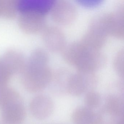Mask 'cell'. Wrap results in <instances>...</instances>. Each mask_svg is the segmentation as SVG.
Segmentation results:
<instances>
[{"label":"cell","instance_id":"1","mask_svg":"<svg viewBox=\"0 0 124 124\" xmlns=\"http://www.w3.org/2000/svg\"><path fill=\"white\" fill-rule=\"evenodd\" d=\"M48 54L43 49H35L26 62L21 71V80L24 88L31 93L39 92L51 82L53 74L48 66Z\"/></svg>","mask_w":124,"mask_h":124},{"label":"cell","instance_id":"2","mask_svg":"<svg viewBox=\"0 0 124 124\" xmlns=\"http://www.w3.org/2000/svg\"><path fill=\"white\" fill-rule=\"evenodd\" d=\"M62 53L64 61L78 71L94 72L103 68L107 63L103 53L90 48L80 41L66 45Z\"/></svg>","mask_w":124,"mask_h":124},{"label":"cell","instance_id":"3","mask_svg":"<svg viewBox=\"0 0 124 124\" xmlns=\"http://www.w3.org/2000/svg\"><path fill=\"white\" fill-rule=\"evenodd\" d=\"M0 109L5 124H21L26 117V110L21 96L8 87L0 95Z\"/></svg>","mask_w":124,"mask_h":124},{"label":"cell","instance_id":"4","mask_svg":"<svg viewBox=\"0 0 124 124\" xmlns=\"http://www.w3.org/2000/svg\"><path fill=\"white\" fill-rule=\"evenodd\" d=\"M22 66L19 56L10 51H6L0 58V95L8 87V84L13 75L20 72Z\"/></svg>","mask_w":124,"mask_h":124},{"label":"cell","instance_id":"5","mask_svg":"<svg viewBox=\"0 0 124 124\" xmlns=\"http://www.w3.org/2000/svg\"><path fill=\"white\" fill-rule=\"evenodd\" d=\"M97 82V76L94 72L78 71L72 74L67 83L66 88L70 94L78 96L89 88L95 85Z\"/></svg>","mask_w":124,"mask_h":124},{"label":"cell","instance_id":"6","mask_svg":"<svg viewBox=\"0 0 124 124\" xmlns=\"http://www.w3.org/2000/svg\"><path fill=\"white\" fill-rule=\"evenodd\" d=\"M50 12L51 18L55 23L64 26L72 23L78 15L76 6L66 0L54 1Z\"/></svg>","mask_w":124,"mask_h":124},{"label":"cell","instance_id":"7","mask_svg":"<svg viewBox=\"0 0 124 124\" xmlns=\"http://www.w3.org/2000/svg\"><path fill=\"white\" fill-rule=\"evenodd\" d=\"M18 24L22 30L28 34L42 32L47 26L46 15L37 13H19Z\"/></svg>","mask_w":124,"mask_h":124},{"label":"cell","instance_id":"8","mask_svg":"<svg viewBox=\"0 0 124 124\" xmlns=\"http://www.w3.org/2000/svg\"><path fill=\"white\" fill-rule=\"evenodd\" d=\"M42 32L43 41L48 50L53 53L62 52L66 44V36L61 29L47 26Z\"/></svg>","mask_w":124,"mask_h":124},{"label":"cell","instance_id":"9","mask_svg":"<svg viewBox=\"0 0 124 124\" xmlns=\"http://www.w3.org/2000/svg\"><path fill=\"white\" fill-rule=\"evenodd\" d=\"M53 102L47 96L39 95L36 96L30 101L29 109L32 116L39 120L49 117L54 110Z\"/></svg>","mask_w":124,"mask_h":124},{"label":"cell","instance_id":"10","mask_svg":"<svg viewBox=\"0 0 124 124\" xmlns=\"http://www.w3.org/2000/svg\"><path fill=\"white\" fill-rule=\"evenodd\" d=\"M123 7L108 13V35L118 39H123L124 36V13Z\"/></svg>","mask_w":124,"mask_h":124},{"label":"cell","instance_id":"11","mask_svg":"<svg viewBox=\"0 0 124 124\" xmlns=\"http://www.w3.org/2000/svg\"><path fill=\"white\" fill-rule=\"evenodd\" d=\"M54 2L52 0H19L17 1V10L19 13H37L46 16Z\"/></svg>","mask_w":124,"mask_h":124},{"label":"cell","instance_id":"12","mask_svg":"<svg viewBox=\"0 0 124 124\" xmlns=\"http://www.w3.org/2000/svg\"><path fill=\"white\" fill-rule=\"evenodd\" d=\"M72 119L74 124H103L101 115L86 107L75 109Z\"/></svg>","mask_w":124,"mask_h":124},{"label":"cell","instance_id":"13","mask_svg":"<svg viewBox=\"0 0 124 124\" xmlns=\"http://www.w3.org/2000/svg\"><path fill=\"white\" fill-rule=\"evenodd\" d=\"M107 38V36L101 32L89 27L80 41L90 48L100 51L106 45Z\"/></svg>","mask_w":124,"mask_h":124},{"label":"cell","instance_id":"14","mask_svg":"<svg viewBox=\"0 0 124 124\" xmlns=\"http://www.w3.org/2000/svg\"><path fill=\"white\" fill-rule=\"evenodd\" d=\"M104 109L109 115L114 117L121 118L123 116V101L118 96H109L106 101Z\"/></svg>","mask_w":124,"mask_h":124},{"label":"cell","instance_id":"15","mask_svg":"<svg viewBox=\"0 0 124 124\" xmlns=\"http://www.w3.org/2000/svg\"><path fill=\"white\" fill-rule=\"evenodd\" d=\"M100 94L93 91H88L85 95V103L86 107L92 109L98 107L101 102Z\"/></svg>","mask_w":124,"mask_h":124},{"label":"cell","instance_id":"16","mask_svg":"<svg viewBox=\"0 0 124 124\" xmlns=\"http://www.w3.org/2000/svg\"><path fill=\"white\" fill-rule=\"evenodd\" d=\"M124 50L122 49L115 56L113 61V67L116 73L120 77L122 78L124 77Z\"/></svg>","mask_w":124,"mask_h":124},{"label":"cell","instance_id":"17","mask_svg":"<svg viewBox=\"0 0 124 124\" xmlns=\"http://www.w3.org/2000/svg\"><path fill=\"white\" fill-rule=\"evenodd\" d=\"M80 3L81 5L86 7H93L97 6L101 3V1L95 0H80Z\"/></svg>","mask_w":124,"mask_h":124},{"label":"cell","instance_id":"18","mask_svg":"<svg viewBox=\"0 0 124 124\" xmlns=\"http://www.w3.org/2000/svg\"><path fill=\"white\" fill-rule=\"evenodd\" d=\"M6 0H0V16L4 17Z\"/></svg>","mask_w":124,"mask_h":124},{"label":"cell","instance_id":"19","mask_svg":"<svg viewBox=\"0 0 124 124\" xmlns=\"http://www.w3.org/2000/svg\"><path fill=\"white\" fill-rule=\"evenodd\" d=\"M116 124H124V119H122L120 120Z\"/></svg>","mask_w":124,"mask_h":124}]
</instances>
